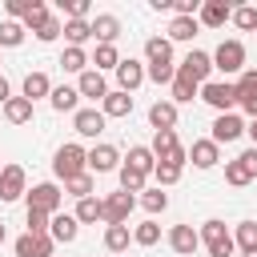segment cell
Returning a JSON list of instances; mask_svg holds the SVG:
<instances>
[{
	"instance_id": "31",
	"label": "cell",
	"mask_w": 257,
	"mask_h": 257,
	"mask_svg": "<svg viewBox=\"0 0 257 257\" xmlns=\"http://www.w3.org/2000/svg\"><path fill=\"white\" fill-rule=\"evenodd\" d=\"M64 36H68V48H80L84 40H92V24L88 20H64Z\"/></svg>"
},
{
	"instance_id": "51",
	"label": "cell",
	"mask_w": 257,
	"mask_h": 257,
	"mask_svg": "<svg viewBox=\"0 0 257 257\" xmlns=\"http://www.w3.org/2000/svg\"><path fill=\"white\" fill-rule=\"evenodd\" d=\"M173 12L177 16H197L201 12V0H173Z\"/></svg>"
},
{
	"instance_id": "4",
	"label": "cell",
	"mask_w": 257,
	"mask_h": 257,
	"mask_svg": "<svg viewBox=\"0 0 257 257\" xmlns=\"http://www.w3.org/2000/svg\"><path fill=\"white\" fill-rule=\"evenodd\" d=\"M209 56H213V68H217V72H225V76L245 72V44H241V40H221Z\"/></svg>"
},
{
	"instance_id": "48",
	"label": "cell",
	"mask_w": 257,
	"mask_h": 257,
	"mask_svg": "<svg viewBox=\"0 0 257 257\" xmlns=\"http://www.w3.org/2000/svg\"><path fill=\"white\" fill-rule=\"evenodd\" d=\"M60 32H64V24H60L56 16H48V20H44V24L36 28V40H40V44H48V40H56Z\"/></svg>"
},
{
	"instance_id": "41",
	"label": "cell",
	"mask_w": 257,
	"mask_h": 257,
	"mask_svg": "<svg viewBox=\"0 0 257 257\" xmlns=\"http://www.w3.org/2000/svg\"><path fill=\"white\" fill-rule=\"evenodd\" d=\"M48 16H52V12H48V4H44V0H32V8H28V16H24L20 24H24V32H36V28H40V24L48 20Z\"/></svg>"
},
{
	"instance_id": "10",
	"label": "cell",
	"mask_w": 257,
	"mask_h": 257,
	"mask_svg": "<svg viewBox=\"0 0 257 257\" xmlns=\"http://www.w3.org/2000/svg\"><path fill=\"white\" fill-rule=\"evenodd\" d=\"M12 249H16V257H52L56 253V241L48 233H20L12 241Z\"/></svg>"
},
{
	"instance_id": "15",
	"label": "cell",
	"mask_w": 257,
	"mask_h": 257,
	"mask_svg": "<svg viewBox=\"0 0 257 257\" xmlns=\"http://www.w3.org/2000/svg\"><path fill=\"white\" fill-rule=\"evenodd\" d=\"M72 128L80 137H100L104 133V112L100 108H76L72 112Z\"/></svg>"
},
{
	"instance_id": "56",
	"label": "cell",
	"mask_w": 257,
	"mask_h": 257,
	"mask_svg": "<svg viewBox=\"0 0 257 257\" xmlns=\"http://www.w3.org/2000/svg\"><path fill=\"white\" fill-rule=\"evenodd\" d=\"M245 257H257V253H245Z\"/></svg>"
},
{
	"instance_id": "8",
	"label": "cell",
	"mask_w": 257,
	"mask_h": 257,
	"mask_svg": "<svg viewBox=\"0 0 257 257\" xmlns=\"http://www.w3.org/2000/svg\"><path fill=\"white\" fill-rule=\"evenodd\" d=\"M177 76H185V80H193V84H205V80L213 76V56L201 52V48H193V52L177 64Z\"/></svg>"
},
{
	"instance_id": "9",
	"label": "cell",
	"mask_w": 257,
	"mask_h": 257,
	"mask_svg": "<svg viewBox=\"0 0 257 257\" xmlns=\"http://www.w3.org/2000/svg\"><path fill=\"white\" fill-rule=\"evenodd\" d=\"M84 165H88L92 177H100V173H116V169H120V153H116L112 145H92V149H84Z\"/></svg>"
},
{
	"instance_id": "16",
	"label": "cell",
	"mask_w": 257,
	"mask_h": 257,
	"mask_svg": "<svg viewBox=\"0 0 257 257\" xmlns=\"http://www.w3.org/2000/svg\"><path fill=\"white\" fill-rule=\"evenodd\" d=\"M76 233H80V225H76V217H72V213H56V217L48 221V237H52L56 245H72V241H76Z\"/></svg>"
},
{
	"instance_id": "45",
	"label": "cell",
	"mask_w": 257,
	"mask_h": 257,
	"mask_svg": "<svg viewBox=\"0 0 257 257\" xmlns=\"http://www.w3.org/2000/svg\"><path fill=\"white\" fill-rule=\"evenodd\" d=\"M153 177H157V189H169V185H177V181H181V169H177V165H161V161H157V165H153Z\"/></svg>"
},
{
	"instance_id": "49",
	"label": "cell",
	"mask_w": 257,
	"mask_h": 257,
	"mask_svg": "<svg viewBox=\"0 0 257 257\" xmlns=\"http://www.w3.org/2000/svg\"><path fill=\"white\" fill-rule=\"evenodd\" d=\"M24 217H28V233H48V221H52L48 213H40V209H28Z\"/></svg>"
},
{
	"instance_id": "5",
	"label": "cell",
	"mask_w": 257,
	"mask_h": 257,
	"mask_svg": "<svg viewBox=\"0 0 257 257\" xmlns=\"http://www.w3.org/2000/svg\"><path fill=\"white\" fill-rule=\"evenodd\" d=\"M133 205H137V197L124 193V189H116V193L100 197V221H104V225H128Z\"/></svg>"
},
{
	"instance_id": "46",
	"label": "cell",
	"mask_w": 257,
	"mask_h": 257,
	"mask_svg": "<svg viewBox=\"0 0 257 257\" xmlns=\"http://www.w3.org/2000/svg\"><path fill=\"white\" fill-rule=\"evenodd\" d=\"M173 76H177L173 64H149L145 68V80H153V84H173Z\"/></svg>"
},
{
	"instance_id": "30",
	"label": "cell",
	"mask_w": 257,
	"mask_h": 257,
	"mask_svg": "<svg viewBox=\"0 0 257 257\" xmlns=\"http://www.w3.org/2000/svg\"><path fill=\"white\" fill-rule=\"evenodd\" d=\"M24 24L20 20H0V48H20L24 44Z\"/></svg>"
},
{
	"instance_id": "14",
	"label": "cell",
	"mask_w": 257,
	"mask_h": 257,
	"mask_svg": "<svg viewBox=\"0 0 257 257\" xmlns=\"http://www.w3.org/2000/svg\"><path fill=\"white\" fill-rule=\"evenodd\" d=\"M169 249L181 253V257H193V253L201 249L197 229H193V225H173V229H169Z\"/></svg>"
},
{
	"instance_id": "26",
	"label": "cell",
	"mask_w": 257,
	"mask_h": 257,
	"mask_svg": "<svg viewBox=\"0 0 257 257\" xmlns=\"http://www.w3.org/2000/svg\"><path fill=\"white\" fill-rule=\"evenodd\" d=\"M133 241V229L128 225H104V249L108 253H124Z\"/></svg>"
},
{
	"instance_id": "18",
	"label": "cell",
	"mask_w": 257,
	"mask_h": 257,
	"mask_svg": "<svg viewBox=\"0 0 257 257\" xmlns=\"http://www.w3.org/2000/svg\"><path fill=\"white\" fill-rule=\"evenodd\" d=\"M76 92H80V96H92V100H104V96H108L104 72H96V68H84V72L76 76Z\"/></svg>"
},
{
	"instance_id": "24",
	"label": "cell",
	"mask_w": 257,
	"mask_h": 257,
	"mask_svg": "<svg viewBox=\"0 0 257 257\" xmlns=\"http://www.w3.org/2000/svg\"><path fill=\"white\" fill-rule=\"evenodd\" d=\"M145 60L149 64H173V44L165 36H149L145 40Z\"/></svg>"
},
{
	"instance_id": "2",
	"label": "cell",
	"mask_w": 257,
	"mask_h": 257,
	"mask_svg": "<svg viewBox=\"0 0 257 257\" xmlns=\"http://www.w3.org/2000/svg\"><path fill=\"white\" fill-rule=\"evenodd\" d=\"M197 237H201V245L209 249V257H233V233L225 229V221H217V217H209L201 229H197Z\"/></svg>"
},
{
	"instance_id": "29",
	"label": "cell",
	"mask_w": 257,
	"mask_h": 257,
	"mask_svg": "<svg viewBox=\"0 0 257 257\" xmlns=\"http://www.w3.org/2000/svg\"><path fill=\"white\" fill-rule=\"evenodd\" d=\"M233 245L241 253H257V221H241L237 233H233Z\"/></svg>"
},
{
	"instance_id": "23",
	"label": "cell",
	"mask_w": 257,
	"mask_h": 257,
	"mask_svg": "<svg viewBox=\"0 0 257 257\" xmlns=\"http://www.w3.org/2000/svg\"><path fill=\"white\" fill-rule=\"evenodd\" d=\"M149 124L161 133V128H177V104L173 100H157L153 108H149Z\"/></svg>"
},
{
	"instance_id": "25",
	"label": "cell",
	"mask_w": 257,
	"mask_h": 257,
	"mask_svg": "<svg viewBox=\"0 0 257 257\" xmlns=\"http://www.w3.org/2000/svg\"><path fill=\"white\" fill-rule=\"evenodd\" d=\"M4 120H8V124H28V120H32V100L8 96V100H4Z\"/></svg>"
},
{
	"instance_id": "35",
	"label": "cell",
	"mask_w": 257,
	"mask_h": 257,
	"mask_svg": "<svg viewBox=\"0 0 257 257\" xmlns=\"http://www.w3.org/2000/svg\"><path fill=\"white\" fill-rule=\"evenodd\" d=\"M124 165H133V169H141V173H153L157 157L149 153V145H133V149H128V157H124Z\"/></svg>"
},
{
	"instance_id": "38",
	"label": "cell",
	"mask_w": 257,
	"mask_h": 257,
	"mask_svg": "<svg viewBox=\"0 0 257 257\" xmlns=\"http://www.w3.org/2000/svg\"><path fill=\"white\" fill-rule=\"evenodd\" d=\"M133 241H137L141 249H149V245H157V241H161V225H157L153 217H149V221H141V225L133 229Z\"/></svg>"
},
{
	"instance_id": "34",
	"label": "cell",
	"mask_w": 257,
	"mask_h": 257,
	"mask_svg": "<svg viewBox=\"0 0 257 257\" xmlns=\"http://www.w3.org/2000/svg\"><path fill=\"white\" fill-rule=\"evenodd\" d=\"M60 68L80 76V72L88 68V52H84V48H64V52H60Z\"/></svg>"
},
{
	"instance_id": "53",
	"label": "cell",
	"mask_w": 257,
	"mask_h": 257,
	"mask_svg": "<svg viewBox=\"0 0 257 257\" xmlns=\"http://www.w3.org/2000/svg\"><path fill=\"white\" fill-rule=\"evenodd\" d=\"M8 96H12V84H8V76H0V108H4Z\"/></svg>"
},
{
	"instance_id": "12",
	"label": "cell",
	"mask_w": 257,
	"mask_h": 257,
	"mask_svg": "<svg viewBox=\"0 0 257 257\" xmlns=\"http://www.w3.org/2000/svg\"><path fill=\"white\" fill-rule=\"evenodd\" d=\"M112 72H116V88H120V92H128V96H133V88H141V84H145V64H141V60H133V56H124Z\"/></svg>"
},
{
	"instance_id": "50",
	"label": "cell",
	"mask_w": 257,
	"mask_h": 257,
	"mask_svg": "<svg viewBox=\"0 0 257 257\" xmlns=\"http://www.w3.org/2000/svg\"><path fill=\"white\" fill-rule=\"evenodd\" d=\"M28 8H32V0H8V4H4L8 20H24V16H28Z\"/></svg>"
},
{
	"instance_id": "52",
	"label": "cell",
	"mask_w": 257,
	"mask_h": 257,
	"mask_svg": "<svg viewBox=\"0 0 257 257\" xmlns=\"http://www.w3.org/2000/svg\"><path fill=\"white\" fill-rule=\"evenodd\" d=\"M237 161H241V165L249 169V177H257V149H253V145H249V149H245V153H241Z\"/></svg>"
},
{
	"instance_id": "33",
	"label": "cell",
	"mask_w": 257,
	"mask_h": 257,
	"mask_svg": "<svg viewBox=\"0 0 257 257\" xmlns=\"http://www.w3.org/2000/svg\"><path fill=\"white\" fill-rule=\"evenodd\" d=\"M88 64H96V72H104V68H116L120 64V52H116V44H96V52H92V60Z\"/></svg>"
},
{
	"instance_id": "27",
	"label": "cell",
	"mask_w": 257,
	"mask_h": 257,
	"mask_svg": "<svg viewBox=\"0 0 257 257\" xmlns=\"http://www.w3.org/2000/svg\"><path fill=\"white\" fill-rule=\"evenodd\" d=\"M197 28H201V24H197V16H173V24H169V36H165V40H169V44H173V40H193V36H197Z\"/></svg>"
},
{
	"instance_id": "43",
	"label": "cell",
	"mask_w": 257,
	"mask_h": 257,
	"mask_svg": "<svg viewBox=\"0 0 257 257\" xmlns=\"http://www.w3.org/2000/svg\"><path fill=\"white\" fill-rule=\"evenodd\" d=\"M225 181H229L233 189H245V185H249L253 177H249V169H245V165H241V161L233 157V161H225Z\"/></svg>"
},
{
	"instance_id": "17",
	"label": "cell",
	"mask_w": 257,
	"mask_h": 257,
	"mask_svg": "<svg viewBox=\"0 0 257 257\" xmlns=\"http://www.w3.org/2000/svg\"><path fill=\"white\" fill-rule=\"evenodd\" d=\"M229 16H233V4H225V0H205L201 12H197V24H205V28H221Z\"/></svg>"
},
{
	"instance_id": "55",
	"label": "cell",
	"mask_w": 257,
	"mask_h": 257,
	"mask_svg": "<svg viewBox=\"0 0 257 257\" xmlns=\"http://www.w3.org/2000/svg\"><path fill=\"white\" fill-rule=\"evenodd\" d=\"M4 237H8V233H4V221H0V245H4Z\"/></svg>"
},
{
	"instance_id": "6",
	"label": "cell",
	"mask_w": 257,
	"mask_h": 257,
	"mask_svg": "<svg viewBox=\"0 0 257 257\" xmlns=\"http://www.w3.org/2000/svg\"><path fill=\"white\" fill-rule=\"evenodd\" d=\"M197 96H201L209 108H217V116H221V112H233V104H237V88H233L229 80H205Z\"/></svg>"
},
{
	"instance_id": "13",
	"label": "cell",
	"mask_w": 257,
	"mask_h": 257,
	"mask_svg": "<svg viewBox=\"0 0 257 257\" xmlns=\"http://www.w3.org/2000/svg\"><path fill=\"white\" fill-rule=\"evenodd\" d=\"M245 133V120L237 116V112H221L217 120H213V133H209V141L213 145H229V141H237Z\"/></svg>"
},
{
	"instance_id": "57",
	"label": "cell",
	"mask_w": 257,
	"mask_h": 257,
	"mask_svg": "<svg viewBox=\"0 0 257 257\" xmlns=\"http://www.w3.org/2000/svg\"><path fill=\"white\" fill-rule=\"evenodd\" d=\"M0 169H4V165H0Z\"/></svg>"
},
{
	"instance_id": "37",
	"label": "cell",
	"mask_w": 257,
	"mask_h": 257,
	"mask_svg": "<svg viewBox=\"0 0 257 257\" xmlns=\"http://www.w3.org/2000/svg\"><path fill=\"white\" fill-rule=\"evenodd\" d=\"M76 225H92V221H100V197H84V201H76Z\"/></svg>"
},
{
	"instance_id": "36",
	"label": "cell",
	"mask_w": 257,
	"mask_h": 257,
	"mask_svg": "<svg viewBox=\"0 0 257 257\" xmlns=\"http://www.w3.org/2000/svg\"><path fill=\"white\" fill-rule=\"evenodd\" d=\"M116 173H120V189H124V193H141L145 181H149V173H141V169H133V165H120Z\"/></svg>"
},
{
	"instance_id": "39",
	"label": "cell",
	"mask_w": 257,
	"mask_h": 257,
	"mask_svg": "<svg viewBox=\"0 0 257 257\" xmlns=\"http://www.w3.org/2000/svg\"><path fill=\"white\" fill-rule=\"evenodd\" d=\"M233 88H237V104L241 100H257V68H245Z\"/></svg>"
},
{
	"instance_id": "54",
	"label": "cell",
	"mask_w": 257,
	"mask_h": 257,
	"mask_svg": "<svg viewBox=\"0 0 257 257\" xmlns=\"http://www.w3.org/2000/svg\"><path fill=\"white\" fill-rule=\"evenodd\" d=\"M245 133H249V141H253V149H257V120H249V124H245Z\"/></svg>"
},
{
	"instance_id": "22",
	"label": "cell",
	"mask_w": 257,
	"mask_h": 257,
	"mask_svg": "<svg viewBox=\"0 0 257 257\" xmlns=\"http://www.w3.org/2000/svg\"><path fill=\"white\" fill-rule=\"evenodd\" d=\"M100 112H104V120H108V116H128V112H133V96L120 92V88H108V96L100 100Z\"/></svg>"
},
{
	"instance_id": "42",
	"label": "cell",
	"mask_w": 257,
	"mask_h": 257,
	"mask_svg": "<svg viewBox=\"0 0 257 257\" xmlns=\"http://www.w3.org/2000/svg\"><path fill=\"white\" fill-rule=\"evenodd\" d=\"M197 92H201V84H193L185 76H173V104H189Z\"/></svg>"
},
{
	"instance_id": "40",
	"label": "cell",
	"mask_w": 257,
	"mask_h": 257,
	"mask_svg": "<svg viewBox=\"0 0 257 257\" xmlns=\"http://www.w3.org/2000/svg\"><path fill=\"white\" fill-rule=\"evenodd\" d=\"M141 205L157 217V213H165V209H169V193H165V189H141Z\"/></svg>"
},
{
	"instance_id": "44",
	"label": "cell",
	"mask_w": 257,
	"mask_h": 257,
	"mask_svg": "<svg viewBox=\"0 0 257 257\" xmlns=\"http://www.w3.org/2000/svg\"><path fill=\"white\" fill-rule=\"evenodd\" d=\"M229 20H233L241 32H253V28H257V8H253V4H241V8H233Z\"/></svg>"
},
{
	"instance_id": "21",
	"label": "cell",
	"mask_w": 257,
	"mask_h": 257,
	"mask_svg": "<svg viewBox=\"0 0 257 257\" xmlns=\"http://www.w3.org/2000/svg\"><path fill=\"white\" fill-rule=\"evenodd\" d=\"M92 24V36L100 40V44H112L116 36H120V20L112 16V12H96V20H88Z\"/></svg>"
},
{
	"instance_id": "11",
	"label": "cell",
	"mask_w": 257,
	"mask_h": 257,
	"mask_svg": "<svg viewBox=\"0 0 257 257\" xmlns=\"http://www.w3.org/2000/svg\"><path fill=\"white\" fill-rule=\"evenodd\" d=\"M28 193V177L20 165H4L0 169V201H20Z\"/></svg>"
},
{
	"instance_id": "47",
	"label": "cell",
	"mask_w": 257,
	"mask_h": 257,
	"mask_svg": "<svg viewBox=\"0 0 257 257\" xmlns=\"http://www.w3.org/2000/svg\"><path fill=\"white\" fill-rule=\"evenodd\" d=\"M60 12L68 20H88V0H60Z\"/></svg>"
},
{
	"instance_id": "1",
	"label": "cell",
	"mask_w": 257,
	"mask_h": 257,
	"mask_svg": "<svg viewBox=\"0 0 257 257\" xmlns=\"http://www.w3.org/2000/svg\"><path fill=\"white\" fill-rule=\"evenodd\" d=\"M149 153H153L161 165H177V169H185V165H189V149L177 141V128H161V133H153Z\"/></svg>"
},
{
	"instance_id": "28",
	"label": "cell",
	"mask_w": 257,
	"mask_h": 257,
	"mask_svg": "<svg viewBox=\"0 0 257 257\" xmlns=\"http://www.w3.org/2000/svg\"><path fill=\"white\" fill-rule=\"evenodd\" d=\"M48 92H52V80H48L44 72H28V76H24V100L36 104V100L48 96Z\"/></svg>"
},
{
	"instance_id": "32",
	"label": "cell",
	"mask_w": 257,
	"mask_h": 257,
	"mask_svg": "<svg viewBox=\"0 0 257 257\" xmlns=\"http://www.w3.org/2000/svg\"><path fill=\"white\" fill-rule=\"evenodd\" d=\"M64 193H68V197H76V201L92 197V193H96V181H92V173H80V177L64 181Z\"/></svg>"
},
{
	"instance_id": "3",
	"label": "cell",
	"mask_w": 257,
	"mask_h": 257,
	"mask_svg": "<svg viewBox=\"0 0 257 257\" xmlns=\"http://www.w3.org/2000/svg\"><path fill=\"white\" fill-rule=\"evenodd\" d=\"M52 173L60 177V181H72V177H80V173H88V165H84V149L80 145H60L56 149V157H52Z\"/></svg>"
},
{
	"instance_id": "20",
	"label": "cell",
	"mask_w": 257,
	"mask_h": 257,
	"mask_svg": "<svg viewBox=\"0 0 257 257\" xmlns=\"http://www.w3.org/2000/svg\"><path fill=\"white\" fill-rule=\"evenodd\" d=\"M48 104H52L56 112H76V108H80V92H76V84H56V88L48 92Z\"/></svg>"
},
{
	"instance_id": "19",
	"label": "cell",
	"mask_w": 257,
	"mask_h": 257,
	"mask_svg": "<svg viewBox=\"0 0 257 257\" xmlns=\"http://www.w3.org/2000/svg\"><path fill=\"white\" fill-rule=\"evenodd\" d=\"M189 161H193L197 169H213V165L221 161V145H213L209 137H201V141H193V149H189Z\"/></svg>"
},
{
	"instance_id": "7",
	"label": "cell",
	"mask_w": 257,
	"mask_h": 257,
	"mask_svg": "<svg viewBox=\"0 0 257 257\" xmlns=\"http://www.w3.org/2000/svg\"><path fill=\"white\" fill-rule=\"evenodd\" d=\"M24 197H28V209H40V213H48V217H56V213H60V205H64V193H60L52 181L32 185Z\"/></svg>"
}]
</instances>
